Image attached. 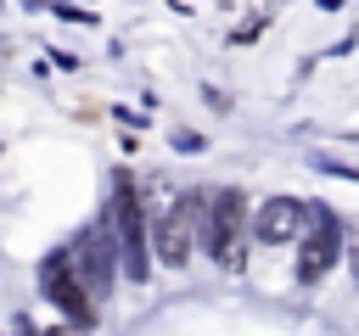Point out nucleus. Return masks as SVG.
<instances>
[{
  "label": "nucleus",
  "instance_id": "f257e3e1",
  "mask_svg": "<svg viewBox=\"0 0 359 336\" xmlns=\"http://www.w3.org/2000/svg\"><path fill=\"white\" fill-rule=\"evenodd\" d=\"M202 241H208V252L224 269H241L247 263V196L241 190H219L202 207Z\"/></svg>",
  "mask_w": 359,
  "mask_h": 336
},
{
  "label": "nucleus",
  "instance_id": "f03ea898",
  "mask_svg": "<svg viewBox=\"0 0 359 336\" xmlns=\"http://www.w3.org/2000/svg\"><path fill=\"white\" fill-rule=\"evenodd\" d=\"M202 235V202H174L157 224H151V252H157V263H168V269H180L185 258H191V241Z\"/></svg>",
  "mask_w": 359,
  "mask_h": 336
},
{
  "label": "nucleus",
  "instance_id": "7ed1b4c3",
  "mask_svg": "<svg viewBox=\"0 0 359 336\" xmlns=\"http://www.w3.org/2000/svg\"><path fill=\"white\" fill-rule=\"evenodd\" d=\"M303 230H309V207L292 202V196H269V202L252 213V241H264V246L303 241Z\"/></svg>",
  "mask_w": 359,
  "mask_h": 336
},
{
  "label": "nucleus",
  "instance_id": "20e7f679",
  "mask_svg": "<svg viewBox=\"0 0 359 336\" xmlns=\"http://www.w3.org/2000/svg\"><path fill=\"white\" fill-rule=\"evenodd\" d=\"M112 213H118V246H123V263L129 274H146V218H140V196L129 179H118V196H112Z\"/></svg>",
  "mask_w": 359,
  "mask_h": 336
},
{
  "label": "nucleus",
  "instance_id": "39448f33",
  "mask_svg": "<svg viewBox=\"0 0 359 336\" xmlns=\"http://www.w3.org/2000/svg\"><path fill=\"white\" fill-rule=\"evenodd\" d=\"M314 218H320V224L303 230V252H297V280H309V286H314V280L337 263V252H342V230H337L325 213H314Z\"/></svg>",
  "mask_w": 359,
  "mask_h": 336
},
{
  "label": "nucleus",
  "instance_id": "423d86ee",
  "mask_svg": "<svg viewBox=\"0 0 359 336\" xmlns=\"http://www.w3.org/2000/svg\"><path fill=\"white\" fill-rule=\"evenodd\" d=\"M45 291L56 297L62 314H73V325H90V319H95V302H90V291L79 286V269H73V263H50V269H45Z\"/></svg>",
  "mask_w": 359,
  "mask_h": 336
},
{
  "label": "nucleus",
  "instance_id": "0eeeda50",
  "mask_svg": "<svg viewBox=\"0 0 359 336\" xmlns=\"http://www.w3.org/2000/svg\"><path fill=\"white\" fill-rule=\"evenodd\" d=\"M67 263L79 269V280H84V286H95V291H107V286H112V241H107L101 230H95V235H84V246H79Z\"/></svg>",
  "mask_w": 359,
  "mask_h": 336
},
{
  "label": "nucleus",
  "instance_id": "6e6552de",
  "mask_svg": "<svg viewBox=\"0 0 359 336\" xmlns=\"http://www.w3.org/2000/svg\"><path fill=\"white\" fill-rule=\"evenodd\" d=\"M50 336H67V330H50Z\"/></svg>",
  "mask_w": 359,
  "mask_h": 336
}]
</instances>
